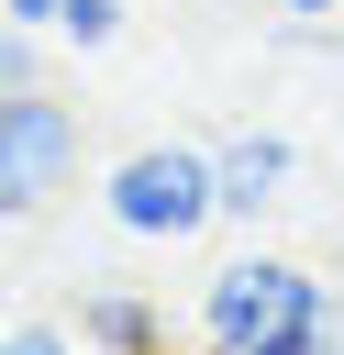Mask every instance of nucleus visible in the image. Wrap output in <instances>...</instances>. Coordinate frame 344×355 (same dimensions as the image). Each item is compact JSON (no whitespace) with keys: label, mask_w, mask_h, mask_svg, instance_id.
<instances>
[{"label":"nucleus","mask_w":344,"mask_h":355,"mask_svg":"<svg viewBox=\"0 0 344 355\" xmlns=\"http://www.w3.org/2000/svg\"><path fill=\"white\" fill-rule=\"evenodd\" d=\"M44 44H55V33H33V22L0 11V89H44Z\"/></svg>","instance_id":"nucleus-6"},{"label":"nucleus","mask_w":344,"mask_h":355,"mask_svg":"<svg viewBox=\"0 0 344 355\" xmlns=\"http://www.w3.org/2000/svg\"><path fill=\"white\" fill-rule=\"evenodd\" d=\"M322 322H333V288L300 255L244 244L200 277V355H322Z\"/></svg>","instance_id":"nucleus-1"},{"label":"nucleus","mask_w":344,"mask_h":355,"mask_svg":"<svg viewBox=\"0 0 344 355\" xmlns=\"http://www.w3.org/2000/svg\"><path fill=\"white\" fill-rule=\"evenodd\" d=\"M266 11H277V22H300V33H311V22H333V11H344V0H266Z\"/></svg>","instance_id":"nucleus-10"},{"label":"nucleus","mask_w":344,"mask_h":355,"mask_svg":"<svg viewBox=\"0 0 344 355\" xmlns=\"http://www.w3.org/2000/svg\"><path fill=\"white\" fill-rule=\"evenodd\" d=\"M0 355H89V344H78V322H22L11 311L0 322Z\"/></svg>","instance_id":"nucleus-8"},{"label":"nucleus","mask_w":344,"mask_h":355,"mask_svg":"<svg viewBox=\"0 0 344 355\" xmlns=\"http://www.w3.org/2000/svg\"><path fill=\"white\" fill-rule=\"evenodd\" d=\"M89 133H78V100L55 89H0V222H33L67 178H78Z\"/></svg>","instance_id":"nucleus-3"},{"label":"nucleus","mask_w":344,"mask_h":355,"mask_svg":"<svg viewBox=\"0 0 344 355\" xmlns=\"http://www.w3.org/2000/svg\"><path fill=\"white\" fill-rule=\"evenodd\" d=\"M122 33V0H67V22H55V44H78V55H100Z\"/></svg>","instance_id":"nucleus-7"},{"label":"nucleus","mask_w":344,"mask_h":355,"mask_svg":"<svg viewBox=\"0 0 344 355\" xmlns=\"http://www.w3.org/2000/svg\"><path fill=\"white\" fill-rule=\"evenodd\" d=\"M322 355H344V288H333V322H322Z\"/></svg>","instance_id":"nucleus-11"},{"label":"nucleus","mask_w":344,"mask_h":355,"mask_svg":"<svg viewBox=\"0 0 344 355\" xmlns=\"http://www.w3.org/2000/svg\"><path fill=\"white\" fill-rule=\"evenodd\" d=\"M211 178H222V222H255V211H277V200H289L300 144H289V133H266V122H244V133H222V144H211Z\"/></svg>","instance_id":"nucleus-4"},{"label":"nucleus","mask_w":344,"mask_h":355,"mask_svg":"<svg viewBox=\"0 0 344 355\" xmlns=\"http://www.w3.org/2000/svg\"><path fill=\"white\" fill-rule=\"evenodd\" d=\"M100 211H111L133 244H200V233L222 222L211 144H133V155H111V178H100Z\"/></svg>","instance_id":"nucleus-2"},{"label":"nucleus","mask_w":344,"mask_h":355,"mask_svg":"<svg viewBox=\"0 0 344 355\" xmlns=\"http://www.w3.org/2000/svg\"><path fill=\"white\" fill-rule=\"evenodd\" d=\"M0 322H11V266H0Z\"/></svg>","instance_id":"nucleus-12"},{"label":"nucleus","mask_w":344,"mask_h":355,"mask_svg":"<svg viewBox=\"0 0 344 355\" xmlns=\"http://www.w3.org/2000/svg\"><path fill=\"white\" fill-rule=\"evenodd\" d=\"M78 344H89V355H166V311H155L144 288L100 277V288H78Z\"/></svg>","instance_id":"nucleus-5"},{"label":"nucleus","mask_w":344,"mask_h":355,"mask_svg":"<svg viewBox=\"0 0 344 355\" xmlns=\"http://www.w3.org/2000/svg\"><path fill=\"white\" fill-rule=\"evenodd\" d=\"M0 11H11V22H33V33H55V22H67V0H0Z\"/></svg>","instance_id":"nucleus-9"}]
</instances>
